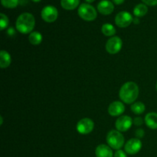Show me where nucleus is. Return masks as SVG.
<instances>
[{
  "label": "nucleus",
  "mask_w": 157,
  "mask_h": 157,
  "mask_svg": "<svg viewBox=\"0 0 157 157\" xmlns=\"http://www.w3.org/2000/svg\"><path fill=\"white\" fill-rule=\"evenodd\" d=\"M139 96V87L135 82L128 81L123 84L119 91V97L121 101L127 104L135 102Z\"/></svg>",
  "instance_id": "obj_1"
},
{
  "label": "nucleus",
  "mask_w": 157,
  "mask_h": 157,
  "mask_svg": "<svg viewBox=\"0 0 157 157\" xmlns=\"http://www.w3.org/2000/svg\"><path fill=\"white\" fill-rule=\"evenodd\" d=\"M35 26V18L33 15L24 12L17 18L15 27L17 31L21 34H30Z\"/></svg>",
  "instance_id": "obj_2"
},
{
  "label": "nucleus",
  "mask_w": 157,
  "mask_h": 157,
  "mask_svg": "<svg viewBox=\"0 0 157 157\" xmlns=\"http://www.w3.org/2000/svg\"><path fill=\"white\" fill-rule=\"evenodd\" d=\"M124 136L118 130H110L107 135V143L110 148L113 150H121L124 145Z\"/></svg>",
  "instance_id": "obj_3"
},
{
  "label": "nucleus",
  "mask_w": 157,
  "mask_h": 157,
  "mask_svg": "<svg viewBox=\"0 0 157 157\" xmlns=\"http://www.w3.org/2000/svg\"><path fill=\"white\" fill-rule=\"evenodd\" d=\"M78 14L80 18L87 21H91L96 19L98 12L95 8L88 3H83L79 6Z\"/></svg>",
  "instance_id": "obj_4"
},
{
  "label": "nucleus",
  "mask_w": 157,
  "mask_h": 157,
  "mask_svg": "<svg viewBox=\"0 0 157 157\" xmlns=\"http://www.w3.org/2000/svg\"><path fill=\"white\" fill-rule=\"evenodd\" d=\"M123 41L120 37L113 36L109 38L106 43V51L110 55H116L121 50Z\"/></svg>",
  "instance_id": "obj_5"
},
{
  "label": "nucleus",
  "mask_w": 157,
  "mask_h": 157,
  "mask_svg": "<svg viewBox=\"0 0 157 157\" xmlns=\"http://www.w3.org/2000/svg\"><path fill=\"white\" fill-rule=\"evenodd\" d=\"M41 16L45 22H54L56 21L58 17V9L53 6H46L41 10Z\"/></svg>",
  "instance_id": "obj_6"
},
{
  "label": "nucleus",
  "mask_w": 157,
  "mask_h": 157,
  "mask_svg": "<svg viewBox=\"0 0 157 157\" xmlns=\"http://www.w3.org/2000/svg\"><path fill=\"white\" fill-rule=\"evenodd\" d=\"M94 128V123L90 118H83L80 120L76 126L77 131L82 135L89 134Z\"/></svg>",
  "instance_id": "obj_7"
},
{
  "label": "nucleus",
  "mask_w": 157,
  "mask_h": 157,
  "mask_svg": "<svg viewBox=\"0 0 157 157\" xmlns=\"http://www.w3.org/2000/svg\"><path fill=\"white\" fill-rule=\"evenodd\" d=\"M115 24L119 28H127L130 25L133 21V18L130 12L127 11L120 12L115 16Z\"/></svg>",
  "instance_id": "obj_8"
},
{
  "label": "nucleus",
  "mask_w": 157,
  "mask_h": 157,
  "mask_svg": "<svg viewBox=\"0 0 157 157\" xmlns=\"http://www.w3.org/2000/svg\"><path fill=\"white\" fill-rule=\"evenodd\" d=\"M133 121L130 117L127 116H121L117 119L115 122V127L117 130L120 132H126L131 128L133 125Z\"/></svg>",
  "instance_id": "obj_9"
},
{
  "label": "nucleus",
  "mask_w": 157,
  "mask_h": 157,
  "mask_svg": "<svg viewBox=\"0 0 157 157\" xmlns=\"http://www.w3.org/2000/svg\"><path fill=\"white\" fill-rule=\"evenodd\" d=\"M142 148V142L137 138H132L126 143L124 150L129 155H135L139 153Z\"/></svg>",
  "instance_id": "obj_10"
},
{
  "label": "nucleus",
  "mask_w": 157,
  "mask_h": 157,
  "mask_svg": "<svg viewBox=\"0 0 157 157\" xmlns=\"http://www.w3.org/2000/svg\"><path fill=\"white\" fill-rule=\"evenodd\" d=\"M108 113L112 117H121L125 111V106L121 101H113L109 105Z\"/></svg>",
  "instance_id": "obj_11"
},
{
  "label": "nucleus",
  "mask_w": 157,
  "mask_h": 157,
  "mask_svg": "<svg viewBox=\"0 0 157 157\" xmlns=\"http://www.w3.org/2000/svg\"><path fill=\"white\" fill-rule=\"evenodd\" d=\"M97 8H98V12L104 15H110L114 10V6L113 2L109 0H101L98 4Z\"/></svg>",
  "instance_id": "obj_12"
},
{
  "label": "nucleus",
  "mask_w": 157,
  "mask_h": 157,
  "mask_svg": "<svg viewBox=\"0 0 157 157\" xmlns=\"http://www.w3.org/2000/svg\"><path fill=\"white\" fill-rule=\"evenodd\" d=\"M95 155L96 157H113L111 148L105 144H100L96 147Z\"/></svg>",
  "instance_id": "obj_13"
},
{
  "label": "nucleus",
  "mask_w": 157,
  "mask_h": 157,
  "mask_svg": "<svg viewBox=\"0 0 157 157\" xmlns=\"http://www.w3.org/2000/svg\"><path fill=\"white\" fill-rule=\"evenodd\" d=\"M144 122L151 130H157V113L151 112L147 113L144 118Z\"/></svg>",
  "instance_id": "obj_14"
},
{
  "label": "nucleus",
  "mask_w": 157,
  "mask_h": 157,
  "mask_svg": "<svg viewBox=\"0 0 157 157\" xmlns=\"http://www.w3.org/2000/svg\"><path fill=\"white\" fill-rule=\"evenodd\" d=\"M12 63V57L6 51L2 50L0 52V67L2 69L7 68Z\"/></svg>",
  "instance_id": "obj_15"
},
{
  "label": "nucleus",
  "mask_w": 157,
  "mask_h": 157,
  "mask_svg": "<svg viewBox=\"0 0 157 157\" xmlns=\"http://www.w3.org/2000/svg\"><path fill=\"white\" fill-rule=\"evenodd\" d=\"M80 0H61V6L65 10H74L78 7Z\"/></svg>",
  "instance_id": "obj_16"
},
{
  "label": "nucleus",
  "mask_w": 157,
  "mask_h": 157,
  "mask_svg": "<svg viewBox=\"0 0 157 157\" xmlns=\"http://www.w3.org/2000/svg\"><path fill=\"white\" fill-rule=\"evenodd\" d=\"M148 12V8L146 4H140L136 5V6L133 9V14L136 17L140 18V17H144V15H146Z\"/></svg>",
  "instance_id": "obj_17"
},
{
  "label": "nucleus",
  "mask_w": 157,
  "mask_h": 157,
  "mask_svg": "<svg viewBox=\"0 0 157 157\" xmlns=\"http://www.w3.org/2000/svg\"><path fill=\"white\" fill-rule=\"evenodd\" d=\"M101 32L105 36L111 38L116 34V29L113 25L110 24V23H105L101 27Z\"/></svg>",
  "instance_id": "obj_18"
},
{
  "label": "nucleus",
  "mask_w": 157,
  "mask_h": 157,
  "mask_svg": "<svg viewBox=\"0 0 157 157\" xmlns=\"http://www.w3.org/2000/svg\"><path fill=\"white\" fill-rule=\"evenodd\" d=\"M43 39L42 35L38 32H32L29 34V41L33 45H38L41 43Z\"/></svg>",
  "instance_id": "obj_19"
},
{
  "label": "nucleus",
  "mask_w": 157,
  "mask_h": 157,
  "mask_svg": "<svg viewBox=\"0 0 157 157\" xmlns=\"http://www.w3.org/2000/svg\"><path fill=\"white\" fill-rule=\"evenodd\" d=\"M132 112L136 115L142 114L146 110L145 104L143 102H134L133 104H131L130 107Z\"/></svg>",
  "instance_id": "obj_20"
},
{
  "label": "nucleus",
  "mask_w": 157,
  "mask_h": 157,
  "mask_svg": "<svg viewBox=\"0 0 157 157\" xmlns=\"http://www.w3.org/2000/svg\"><path fill=\"white\" fill-rule=\"evenodd\" d=\"M3 7L7 9H15L18 6L19 0H1Z\"/></svg>",
  "instance_id": "obj_21"
},
{
  "label": "nucleus",
  "mask_w": 157,
  "mask_h": 157,
  "mask_svg": "<svg viewBox=\"0 0 157 157\" xmlns=\"http://www.w3.org/2000/svg\"><path fill=\"white\" fill-rule=\"evenodd\" d=\"M9 24V20L7 15H5L4 13L0 14V29L3 31L8 27Z\"/></svg>",
  "instance_id": "obj_22"
},
{
  "label": "nucleus",
  "mask_w": 157,
  "mask_h": 157,
  "mask_svg": "<svg viewBox=\"0 0 157 157\" xmlns=\"http://www.w3.org/2000/svg\"><path fill=\"white\" fill-rule=\"evenodd\" d=\"M144 134H145V132L143 129H137V130L135 131V135H136V138L140 140L141 138H143L144 136Z\"/></svg>",
  "instance_id": "obj_23"
},
{
  "label": "nucleus",
  "mask_w": 157,
  "mask_h": 157,
  "mask_svg": "<svg viewBox=\"0 0 157 157\" xmlns=\"http://www.w3.org/2000/svg\"><path fill=\"white\" fill-rule=\"evenodd\" d=\"M113 157H127V153L122 150H117L116 153L113 155Z\"/></svg>",
  "instance_id": "obj_24"
},
{
  "label": "nucleus",
  "mask_w": 157,
  "mask_h": 157,
  "mask_svg": "<svg viewBox=\"0 0 157 157\" xmlns=\"http://www.w3.org/2000/svg\"><path fill=\"white\" fill-rule=\"evenodd\" d=\"M143 2L146 4L147 6H154L157 5V0H142Z\"/></svg>",
  "instance_id": "obj_25"
},
{
  "label": "nucleus",
  "mask_w": 157,
  "mask_h": 157,
  "mask_svg": "<svg viewBox=\"0 0 157 157\" xmlns=\"http://www.w3.org/2000/svg\"><path fill=\"white\" fill-rule=\"evenodd\" d=\"M133 124L136 126H141L143 124H144V121H143L142 117H135V119L133 120Z\"/></svg>",
  "instance_id": "obj_26"
},
{
  "label": "nucleus",
  "mask_w": 157,
  "mask_h": 157,
  "mask_svg": "<svg viewBox=\"0 0 157 157\" xmlns=\"http://www.w3.org/2000/svg\"><path fill=\"white\" fill-rule=\"evenodd\" d=\"M7 33L9 36H13V35H15V29H14L13 28H9L7 31Z\"/></svg>",
  "instance_id": "obj_27"
},
{
  "label": "nucleus",
  "mask_w": 157,
  "mask_h": 157,
  "mask_svg": "<svg viewBox=\"0 0 157 157\" xmlns=\"http://www.w3.org/2000/svg\"><path fill=\"white\" fill-rule=\"evenodd\" d=\"M112 1H113V2L116 5H121L124 2L125 0H112Z\"/></svg>",
  "instance_id": "obj_28"
},
{
  "label": "nucleus",
  "mask_w": 157,
  "mask_h": 157,
  "mask_svg": "<svg viewBox=\"0 0 157 157\" xmlns=\"http://www.w3.org/2000/svg\"><path fill=\"white\" fill-rule=\"evenodd\" d=\"M133 22L134 23V24H136V25H138L140 23V20H139V18H137V17H136V18H133Z\"/></svg>",
  "instance_id": "obj_29"
},
{
  "label": "nucleus",
  "mask_w": 157,
  "mask_h": 157,
  "mask_svg": "<svg viewBox=\"0 0 157 157\" xmlns=\"http://www.w3.org/2000/svg\"><path fill=\"white\" fill-rule=\"evenodd\" d=\"M3 124V117L2 116H0V125H2Z\"/></svg>",
  "instance_id": "obj_30"
},
{
  "label": "nucleus",
  "mask_w": 157,
  "mask_h": 157,
  "mask_svg": "<svg viewBox=\"0 0 157 157\" xmlns=\"http://www.w3.org/2000/svg\"><path fill=\"white\" fill-rule=\"evenodd\" d=\"M85 1H86V2H87V3H88V4H89V3H91V2H94V1H95V0H85Z\"/></svg>",
  "instance_id": "obj_31"
},
{
  "label": "nucleus",
  "mask_w": 157,
  "mask_h": 157,
  "mask_svg": "<svg viewBox=\"0 0 157 157\" xmlns=\"http://www.w3.org/2000/svg\"><path fill=\"white\" fill-rule=\"evenodd\" d=\"M32 1H33L34 2H41V0H32Z\"/></svg>",
  "instance_id": "obj_32"
},
{
  "label": "nucleus",
  "mask_w": 157,
  "mask_h": 157,
  "mask_svg": "<svg viewBox=\"0 0 157 157\" xmlns=\"http://www.w3.org/2000/svg\"><path fill=\"white\" fill-rule=\"evenodd\" d=\"M156 91H157V82H156Z\"/></svg>",
  "instance_id": "obj_33"
}]
</instances>
